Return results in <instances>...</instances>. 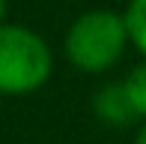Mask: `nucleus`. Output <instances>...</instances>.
Masks as SVG:
<instances>
[{"instance_id":"nucleus-1","label":"nucleus","mask_w":146,"mask_h":144,"mask_svg":"<svg viewBox=\"0 0 146 144\" xmlns=\"http://www.w3.org/2000/svg\"><path fill=\"white\" fill-rule=\"evenodd\" d=\"M48 78L51 51L45 39L18 24H0V93H33Z\"/></svg>"},{"instance_id":"nucleus-2","label":"nucleus","mask_w":146,"mask_h":144,"mask_svg":"<svg viewBox=\"0 0 146 144\" xmlns=\"http://www.w3.org/2000/svg\"><path fill=\"white\" fill-rule=\"evenodd\" d=\"M128 33L122 15L110 9H90L66 33V54L84 72H102L122 57Z\"/></svg>"},{"instance_id":"nucleus-6","label":"nucleus","mask_w":146,"mask_h":144,"mask_svg":"<svg viewBox=\"0 0 146 144\" xmlns=\"http://www.w3.org/2000/svg\"><path fill=\"white\" fill-rule=\"evenodd\" d=\"M134 144H146V123H143V129L137 132V138H134Z\"/></svg>"},{"instance_id":"nucleus-5","label":"nucleus","mask_w":146,"mask_h":144,"mask_svg":"<svg viewBox=\"0 0 146 144\" xmlns=\"http://www.w3.org/2000/svg\"><path fill=\"white\" fill-rule=\"evenodd\" d=\"M122 87H125V96H128L134 114L146 117V63H140V66H134L128 72V78L122 81Z\"/></svg>"},{"instance_id":"nucleus-7","label":"nucleus","mask_w":146,"mask_h":144,"mask_svg":"<svg viewBox=\"0 0 146 144\" xmlns=\"http://www.w3.org/2000/svg\"><path fill=\"white\" fill-rule=\"evenodd\" d=\"M3 12H6V0H0V18H3Z\"/></svg>"},{"instance_id":"nucleus-3","label":"nucleus","mask_w":146,"mask_h":144,"mask_svg":"<svg viewBox=\"0 0 146 144\" xmlns=\"http://www.w3.org/2000/svg\"><path fill=\"white\" fill-rule=\"evenodd\" d=\"M92 108H96L98 120L104 123H113V126H128V123L137 120L134 108H131L128 96H125V87L122 84H108L96 93L92 99Z\"/></svg>"},{"instance_id":"nucleus-4","label":"nucleus","mask_w":146,"mask_h":144,"mask_svg":"<svg viewBox=\"0 0 146 144\" xmlns=\"http://www.w3.org/2000/svg\"><path fill=\"white\" fill-rule=\"evenodd\" d=\"M122 21H125L128 42H134V48L140 54H146V0H131Z\"/></svg>"}]
</instances>
